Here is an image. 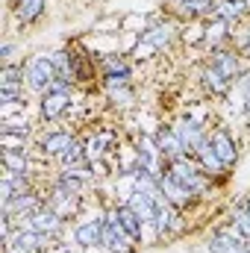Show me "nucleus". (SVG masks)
Here are the masks:
<instances>
[{
    "mask_svg": "<svg viewBox=\"0 0 250 253\" xmlns=\"http://www.w3.org/2000/svg\"><path fill=\"white\" fill-rule=\"evenodd\" d=\"M165 174H171L180 186H186L197 200H203L209 191L215 189V180L200 168V162L194 159V156H180V159H171V162H165V168H162Z\"/></svg>",
    "mask_w": 250,
    "mask_h": 253,
    "instance_id": "nucleus-1",
    "label": "nucleus"
},
{
    "mask_svg": "<svg viewBox=\"0 0 250 253\" xmlns=\"http://www.w3.org/2000/svg\"><path fill=\"white\" fill-rule=\"evenodd\" d=\"M24 71H27V91L30 94H44L56 85L59 74H56V62L50 53H36L24 62Z\"/></svg>",
    "mask_w": 250,
    "mask_h": 253,
    "instance_id": "nucleus-2",
    "label": "nucleus"
},
{
    "mask_svg": "<svg viewBox=\"0 0 250 253\" xmlns=\"http://www.w3.org/2000/svg\"><path fill=\"white\" fill-rule=\"evenodd\" d=\"M71 109H74V88H71V85L56 83L50 91H44V94L39 97V118H42L44 124L62 121Z\"/></svg>",
    "mask_w": 250,
    "mask_h": 253,
    "instance_id": "nucleus-3",
    "label": "nucleus"
},
{
    "mask_svg": "<svg viewBox=\"0 0 250 253\" xmlns=\"http://www.w3.org/2000/svg\"><path fill=\"white\" fill-rule=\"evenodd\" d=\"M100 71V88L109 91V88H121V85H132V62L121 56V53H109L97 62Z\"/></svg>",
    "mask_w": 250,
    "mask_h": 253,
    "instance_id": "nucleus-4",
    "label": "nucleus"
},
{
    "mask_svg": "<svg viewBox=\"0 0 250 253\" xmlns=\"http://www.w3.org/2000/svg\"><path fill=\"white\" fill-rule=\"evenodd\" d=\"M6 253H44L53 245V236L47 233H39L33 227H18L9 239H3Z\"/></svg>",
    "mask_w": 250,
    "mask_h": 253,
    "instance_id": "nucleus-5",
    "label": "nucleus"
},
{
    "mask_svg": "<svg viewBox=\"0 0 250 253\" xmlns=\"http://www.w3.org/2000/svg\"><path fill=\"white\" fill-rule=\"evenodd\" d=\"M209 65L212 68H218L224 77H230L233 83L245 74L250 68V62L245 59V53L236 47V44H224V47H215V50H209Z\"/></svg>",
    "mask_w": 250,
    "mask_h": 253,
    "instance_id": "nucleus-6",
    "label": "nucleus"
},
{
    "mask_svg": "<svg viewBox=\"0 0 250 253\" xmlns=\"http://www.w3.org/2000/svg\"><path fill=\"white\" fill-rule=\"evenodd\" d=\"M209 129H212V126H206L200 118H191V115H183V118L174 121V132H177V138H180L186 156H194V153H197V147L209 138Z\"/></svg>",
    "mask_w": 250,
    "mask_h": 253,
    "instance_id": "nucleus-7",
    "label": "nucleus"
},
{
    "mask_svg": "<svg viewBox=\"0 0 250 253\" xmlns=\"http://www.w3.org/2000/svg\"><path fill=\"white\" fill-rule=\"evenodd\" d=\"M74 141H77V135H74L71 129H65V126H50V129H44V132L36 135V150H39L42 156H47V159H59Z\"/></svg>",
    "mask_w": 250,
    "mask_h": 253,
    "instance_id": "nucleus-8",
    "label": "nucleus"
},
{
    "mask_svg": "<svg viewBox=\"0 0 250 253\" xmlns=\"http://www.w3.org/2000/svg\"><path fill=\"white\" fill-rule=\"evenodd\" d=\"M209 141H212L218 159L224 162V168H227V171L236 168V162H239V156H242V147H239L236 132H233L230 126H212V129H209Z\"/></svg>",
    "mask_w": 250,
    "mask_h": 253,
    "instance_id": "nucleus-9",
    "label": "nucleus"
},
{
    "mask_svg": "<svg viewBox=\"0 0 250 253\" xmlns=\"http://www.w3.org/2000/svg\"><path fill=\"white\" fill-rule=\"evenodd\" d=\"M135 248L138 245L121 230V224L115 221V215L109 209L103 215V251L106 253H135Z\"/></svg>",
    "mask_w": 250,
    "mask_h": 253,
    "instance_id": "nucleus-10",
    "label": "nucleus"
},
{
    "mask_svg": "<svg viewBox=\"0 0 250 253\" xmlns=\"http://www.w3.org/2000/svg\"><path fill=\"white\" fill-rule=\"evenodd\" d=\"M74 245L83 251L103 248V215H91L74 224Z\"/></svg>",
    "mask_w": 250,
    "mask_h": 253,
    "instance_id": "nucleus-11",
    "label": "nucleus"
},
{
    "mask_svg": "<svg viewBox=\"0 0 250 253\" xmlns=\"http://www.w3.org/2000/svg\"><path fill=\"white\" fill-rule=\"evenodd\" d=\"M85 153H88V162H94V165H100L103 159H109L115 150H118V132H112V129H97V132H91L85 141Z\"/></svg>",
    "mask_w": 250,
    "mask_h": 253,
    "instance_id": "nucleus-12",
    "label": "nucleus"
},
{
    "mask_svg": "<svg viewBox=\"0 0 250 253\" xmlns=\"http://www.w3.org/2000/svg\"><path fill=\"white\" fill-rule=\"evenodd\" d=\"M44 203H47L50 209H56L65 221H71V218L80 212V206H83V194H74V191L62 189V186H56V183L50 180V189L44 194Z\"/></svg>",
    "mask_w": 250,
    "mask_h": 253,
    "instance_id": "nucleus-13",
    "label": "nucleus"
},
{
    "mask_svg": "<svg viewBox=\"0 0 250 253\" xmlns=\"http://www.w3.org/2000/svg\"><path fill=\"white\" fill-rule=\"evenodd\" d=\"M150 227H153L156 239H171V236H177V233L186 227V215H183V209H177V206H171V203H162Z\"/></svg>",
    "mask_w": 250,
    "mask_h": 253,
    "instance_id": "nucleus-14",
    "label": "nucleus"
},
{
    "mask_svg": "<svg viewBox=\"0 0 250 253\" xmlns=\"http://www.w3.org/2000/svg\"><path fill=\"white\" fill-rule=\"evenodd\" d=\"M174 39H177V24H174V21H156V24H150V27L141 33L144 47H147V50H156V53L168 50V47L174 44Z\"/></svg>",
    "mask_w": 250,
    "mask_h": 253,
    "instance_id": "nucleus-15",
    "label": "nucleus"
},
{
    "mask_svg": "<svg viewBox=\"0 0 250 253\" xmlns=\"http://www.w3.org/2000/svg\"><path fill=\"white\" fill-rule=\"evenodd\" d=\"M242 248H248V242L227 224V227H215L206 236V251L209 253H239Z\"/></svg>",
    "mask_w": 250,
    "mask_h": 253,
    "instance_id": "nucleus-16",
    "label": "nucleus"
},
{
    "mask_svg": "<svg viewBox=\"0 0 250 253\" xmlns=\"http://www.w3.org/2000/svg\"><path fill=\"white\" fill-rule=\"evenodd\" d=\"M112 215H115V221L121 224V230H124L126 236L135 242V245H144V230H147V224L141 221V215L129 206V203H115L112 206Z\"/></svg>",
    "mask_w": 250,
    "mask_h": 253,
    "instance_id": "nucleus-17",
    "label": "nucleus"
},
{
    "mask_svg": "<svg viewBox=\"0 0 250 253\" xmlns=\"http://www.w3.org/2000/svg\"><path fill=\"white\" fill-rule=\"evenodd\" d=\"M12 18L18 27H36L47 15V0H12Z\"/></svg>",
    "mask_w": 250,
    "mask_h": 253,
    "instance_id": "nucleus-18",
    "label": "nucleus"
},
{
    "mask_svg": "<svg viewBox=\"0 0 250 253\" xmlns=\"http://www.w3.org/2000/svg\"><path fill=\"white\" fill-rule=\"evenodd\" d=\"M200 85H203V91H206V97H227L233 88H236V83L230 80V77H224L218 68H212V65L206 62L203 65V71H200Z\"/></svg>",
    "mask_w": 250,
    "mask_h": 253,
    "instance_id": "nucleus-19",
    "label": "nucleus"
},
{
    "mask_svg": "<svg viewBox=\"0 0 250 253\" xmlns=\"http://www.w3.org/2000/svg\"><path fill=\"white\" fill-rule=\"evenodd\" d=\"M27 227H33V230H39V233H47V236H59L65 230V218L56 212V209H50L47 203L42 206V209H36L30 218H27Z\"/></svg>",
    "mask_w": 250,
    "mask_h": 253,
    "instance_id": "nucleus-20",
    "label": "nucleus"
},
{
    "mask_svg": "<svg viewBox=\"0 0 250 253\" xmlns=\"http://www.w3.org/2000/svg\"><path fill=\"white\" fill-rule=\"evenodd\" d=\"M126 203L141 215V221L150 227L153 224V218H156V212H159V206L165 203L159 194H150V191H141V189H132L129 194H126Z\"/></svg>",
    "mask_w": 250,
    "mask_h": 253,
    "instance_id": "nucleus-21",
    "label": "nucleus"
},
{
    "mask_svg": "<svg viewBox=\"0 0 250 253\" xmlns=\"http://www.w3.org/2000/svg\"><path fill=\"white\" fill-rule=\"evenodd\" d=\"M153 141H156V147H159V153H162L165 162L186 156V150H183V144H180V138L174 132V124H159L156 132H153Z\"/></svg>",
    "mask_w": 250,
    "mask_h": 253,
    "instance_id": "nucleus-22",
    "label": "nucleus"
},
{
    "mask_svg": "<svg viewBox=\"0 0 250 253\" xmlns=\"http://www.w3.org/2000/svg\"><path fill=\"white\" fill-rule=\"evenodd\" d=\"M194 159L200 162V168H203L212 180H218V183H224V180H227V168H224V162L218 159V153H215V147H212V141H209V138L197 147Z\"/></svg>",
    "mask_w": 250,
    "mask_h": 253,
    "instance_id": "nucleus-23",
    "label": "nucleus"
},
{
    "mask_svg": "<svg viewBox=\"0 0 250 253\" xmlns=\"http://www.w3.org/2000/svg\"><path fill=\"white\" fill-rule=\"evenodd\" d=\"M215 15L221 21L239 27L250 18V0H215Z\"/></svg>",
    "mask_w": 250,
    "mask_h": 253,
    "instance_id": "nucleus-24",
    "label": "nucleus"
},
{
    "mask_svg": "<svg viewBox=\"0 0 250 253\" xmlns=\"http://www.w3.org/2000/svg\"><path fill=\"white\" fill-rule=\"evenodd\" d=\"M177 15L183 21H209L215 18V0H177Z\"/></svg>",
    "mask_w": 250,
    "mask_h": 253,
    "instance_id": "nucleus-25",
    "label": "nucleus"
},
{
    "mask_svg": "<svg viewBox=\"0 0 250 253\" xmlns=\"http://www.w3.org/2000/svg\"><path fill=\"white\" fill-rule=\"evenodd\" d=\"M3 168L9 174H27L33 177V162L24 147H3Z\"/></svg>",
    "mask_w": 250,
    "mask_h": 253,
    "instance_id": "nucleus-26",
    "label": "nucleus"
},
{
    "mask_svg": "<svg viewBox=\"0 0 250 253\" xmlns=\"http://www.w3.org/2000/svg\"><path fill=\"white\" fill-rule=\"evenodd\" d=\"M0 85L3 88H27V71L24 62H6L0 71Z\"/></svg>",
    "mask_w": 250,
    "mask_h": 253,
    "instance_id": "nucleus-27",
    "label": "nucleus"
},
{
    "mask_svg": "<svg viewBox=\"0 0 250 253\" xmlns=\"http://www.w3.org/2000/svg\"><path fill=\"white\" fill-rule=\"evenodd\" d=\"M59 162V168H83V165H88V153H85V144L77 138L68 150H65L62 156L56 159Z\"/></svg>",
    "mask_w": 250,
    "mask_h": 253,
    "instance_id": "nucleus-28",
    "label": "nucleus"
},
{
    "mask_svg": "<svg viewBox=\"0 0 250 253\" xmlns=\"http://www.w3.org/2000/svg\"><path fill=\"white\" fill-rule=\"evenodd\" d=\"M230 227H233L245 242H250V209L245 203H239V206L230 212Z\"/></svg>",
    "mask_w": 250,
    "mask_h": 253,
    "instance_id": "nucleus-29",
    "label": "nucleus"
},
{
    "mask_svg": "<svg viewBox=\"0 0 250 253\" xmlns=\"http://www.w3.org/2000/svg\"><path fill=\"white\" fill-rule=\"evenodd\" d=\"M106 100L115 106V109H129L135 103V88L132 85H121V88H109L106 91Z\"/></svg>",
    "mask_w": 250,
    "mask_h": 253,
    "instance_id": "nucleus-30",
    "label": "nucleus"
},
{
    "mask_svg": "<svg viewBox=\"0 0 250 253\" xmlns=\"http://www.w3.org/2000/svg\"><path fill=\"white\" fill-rule=\"evenodd\" d=\"M30 135H33V126L27 124V121H24V124H12V121H3V144H6V141H12V138H18V141L24 144Z\"/></svg>",
    "mask_w": 250,
    "mask_h": 253,
    "instance_id": "nucleus-31",
    "label": "nucleus"
},
{
    "mask_svg": "<svg viewBox=\"0 0 250 253\" xmlns=\"http://www.w3.org/2000/svg\"><path fill=\"white\" fill-rule=\"evenodd\" d=\"M27 100V88H3L0 85V103L3 106H21Z\"/></svg>",
    "mask_w": 250,
    "mask_h": 253,
    "instance_id": "nucleus-32",
    "label": "nucleus"
},
{
    "mask_svg": "<svg viewBox=\"0 0 250 253\" xmlns=\"http://www.w3.org/2000/svg\"><path fill=\"white\" fill-rule=\"evenodd\" d=\"M236 91H239V97H242V103H248L250 100V68L236 80Z\"/></svg>",
    "mask_w": 250,
    "mask_h": 253,
    "instance_id": "nucleus-33",
    "label": "nucleus"
},
{
    "mask_svg": "<svg viewBox=\"0 0 250 253\" xmlns=\"http://www.w3.org/2000/svg\"><path fill=\"white\" fill-rule=\"evenodd\" d=\"M15 50H18V47H15V42H9V39L0 44V59H3V65H6V62H15Z\"/></svg>",
    "mask_w": 250,
    "mask_h": 253,
    "instance_id": "nucleus-34",
    "label": "nucleus"
},
{
    "mask_svg": "<svg viewBox=\"0 0 250 253\" xmlns=\"http://www.w3.org/2000/svg\"><path fill=\"white\" fill-rule=\"evenodd\" d=\"M245 206H248V209H250V194H248V197H245Z\"/></svg>",
    "mask_w": 250,
    "mask_h": 253,
    "instance_id": "nucleus-35",
    "label": "nucleus"
},
{
    "mask_svg": "<svg viewBox=\"0 0 250 253\" xmlns=\"http://www.w3.org/2000/svg\"><path fill=\"white\" fill-rule=\"evenodd\" d=\"M239 253H248V248H242V251H239Z\"/></svg>",
    "mask_w": 250,
    "mask_h": 253,
    "instance_id": "nucleus-36",
    "label": "nucleus"
},
{
    "mask_svg": "<svg viewBox=\"0 0 250 253\" xmlns=\"http://www.w3.org/2000/svg\"><path fill=\"white\" fill-rule=\"evenodd\" d=\"M248 253H250V242H248Z\"/></svg>",
    "mask_w": 250,
    "mask_h": 253,
    "instance_id": "nucleus-37",
    "label": "nucleus"
}]
</instances>
